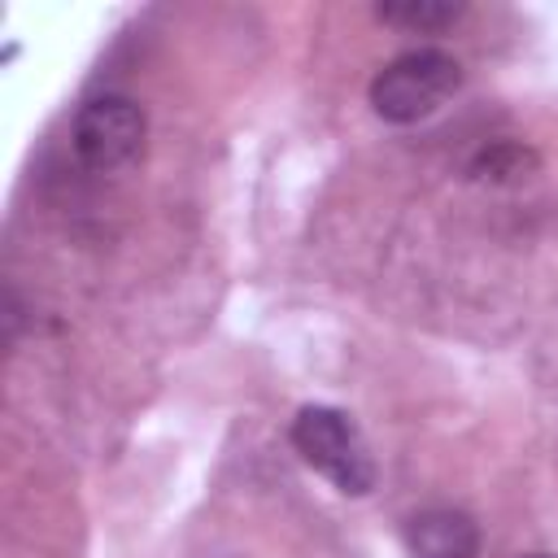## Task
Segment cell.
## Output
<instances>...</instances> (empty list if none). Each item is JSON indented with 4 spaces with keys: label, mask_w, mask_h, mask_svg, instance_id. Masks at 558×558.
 <instances>
[{
    "label": "cell",
    "mask_w": 558,
    "mask_h": 558,
    "mask_svg": "<svg viewBox=\"0 0 558 558\" xmlns=\"http://www.w3.org/2000/svg\"><path fill=\"white\" fill-rule=\"evenodd\" d=\"M462 87V65L440 48H410L371 78V109L384 122L410 126L432 118Z\"/></svg>",
    "instance_id": "6da1fadb"
},
{
    "label": "cell",
    "mask_w": 558,
    "mask_h": 558,
    "mask_svg": "<svg viewBox=\"0 0 558 558\" xmlns=\"http://www.w3.org/2000/svg\"><path fill=\"white\" fill-rule=\"evenodd\" d=\"M375 17L388 26H401V31L436 35L462 17V4H453V0H388V4H375Z\"/></svg>",
    "instance_id": "5b68a950"
},
{
    "label": "cell",
    "mask_w": 558,
    "mask_h": 558,
    "mask_svg": "<svg viewBox=\"0 0 558 558\" xmlns=\"http://www.w3.org/2000/svg\"><path fill=\"white\" fill-rule=\"evenodd\" d=\"M292 445L336 493L366 497L375 488V458L349 414L331 405H305L292 418Z\"/></svg>",
    "instance_id": "7a4b0ae2"
},
{
    "label": "cell",
    "mask_w": 558,
    "mask_h": 558,
    "mask_svg": "<svg viewBox=\"0 0 558 558\" xmlns=\"http://www.w3.org/2000/svg\"><path fill=\"white\" fill-rule=\"evenodd\" d=\"M410 558H480V527L471 514L436 506L405 523Z\"/></svg>",
    "instance_id": "277c9868"
},
{
    "label": "cell",
    "mask_w": 558,
    "mask_h": 558,
    "mask_svg": "<svg viewBox=\"0 0 558 558\" xmlns=\"http://www.w3.org/2000/svg\"><path fill=\"white\" fill-rule=\"evenodd\" d=\"M74 157L92 170V174H118L126 166H135L144 157L148 144V118L144 105L131 96H92L78 113H74V131H70Z\"/></svg>",
    "instance_id": "3957f363"
}]
</instances>
